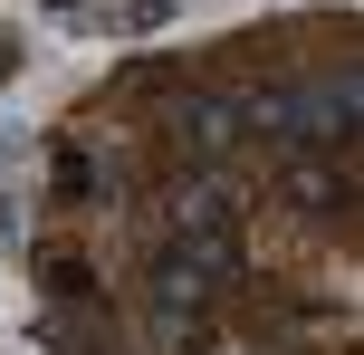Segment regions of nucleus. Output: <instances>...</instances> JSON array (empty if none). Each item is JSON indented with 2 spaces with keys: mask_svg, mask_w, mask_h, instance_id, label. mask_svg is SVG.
<instances>
[{
  "mask_svg": "<svg viewBox=\"0 0 364 355\" xmlns=\"http://www.w3.org/2000/svg\"><path fill=\"white\" fill-rule=\"evenodd\" d=\"M164 19H173V0H134V10H125V29H164Z\"/></svg>",
  "mask_w": 364,
  "mask_h": 355,
  "instance_id": "nucleus-1",
  "label": "nucleus"
}]
</instances>
